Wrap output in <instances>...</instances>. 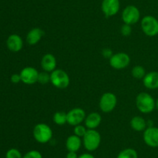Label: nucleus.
<instances>
[{
  "label": "nucleus",
  "instance_id": "1",
  "mask_svg": "<svg viewBox=\"0 0 158 158\" xmlns=\"http://www.w3.org/2000/svg\"><path fill=\"white\" fill-rule=\"evenodd\" d=\"M135 103L137 109L143 114L152 112L155 108V100L148 92L139 93L136 97Z\"/></svg>",
  "mask_w": 158,
  "mask_h": 158
},
{
  "label": "nucleus",
  "instance_id": "2",
  "mask_svg": "<svg viewBox=\"0 0 158 158\" xmlns=\"http://www.w3.org/2000/svg\"><path fill=\"white\" fill-rule=\"evenodd\" d=\"M32 134H33V137L36 142L45 144L49 143L52 139L53 133L49 125L43 123V122H40L34 126Z\"/></svg>",
  "mask_w": 158,
  "mask_h": 158
},
{
  "label": "nucleus",
  "instance_id": "3",
  "mask_svg": "<svg viewBox=\"0 0 158 158\" xmlns=\"http://www.w3.org/2000/svg\"><path fill=\"white\" fill-rule=\"evenodd\" d=\"M82 138L83 147L89 152L97 150L101 143V136L97 129H87Z\"/></svg>",
  "mask_w": 158,
  "mask_h": 158
},
{
  "label": "nucleus",
  "instance_id": "4",
  "mask_svg": "<svg viewBox=\"0 0 158 158\" xmlns=\"http://www.w3.org/2000/svg\"><path fill=\"white\" fill-rule=\"evenodd\" d=\"M50 82L54 87L64 89L69 85L70 78L67 73L62 69H56L50 73Z\"/></svg>",
  "mask_w": 158,
  "mask_h": 158
},
{
  "label": "nucleus",
  "instance_id": "5",
  "mask_svg": "<svg viewBox=\"0 0 158 158\" xmlns=\"http://www.w3.org/2000/svg\"><path fill=\"white\" fill-rule=\"evenodd\" d=\"M141 29L143 33L150 37L158 35V20L153 15H145L141 20Z\"/></svg>",
  "mask_w": 158,
  "mask_h": 158
},
{
  "label": "nucleus",
  "instance_id": "6",
  "mask_svg": "<svg viewBox=\"0 0 158 158\" xmlns=\"http://www.w3.org/2000/svg\"><path fill=\"white\" fill-rule=\"evenodd\" d=\"M117 104V98L112 92H105L100 97L99 106L103 112L109 113L114 111Z\"/></svg>",
  "mask_w": 158,
  "mask_h": 158
},
{
  "label": "nucleus",
  "instance_id": "7",
  "mask_svg": "<svg viewBox=\"0 0 158 158\" xmlns=\"http://www.w3.org/2000/svg\"><path fill=\"white\" fill-rule=\"evenodd\" d=\"M140 12L137 7L133 5H130L124 8L122 12V20L125 24H135L140 20Z\"/></svg>",
  "mask_w": 158,
  "mask_h": 158
},
{
  "label": "nucleus",
  "instance_id": "8",
  "mask_svg": "<svg viewBox=\"0 0 158 158\" xmlns=\"http://www.w3.org/2000/svg\"><path fill=\"white\" fill-rule=\"evenodd\" d=\"M110 65L114 69L122 70L128 67L131 63V57L129 54L124 52H119L114 54L109 59Z\"/></svg>",
  "mask_w": 158,
  "mask_h": 158
},
{
  "label": "nucleus",
  "instance_id": "9",
  "mask_svg": "<svg viewBox=\"0 0 158 158\" xmlns=\"http://www.w3.org/2000/svg\"><path fill=\"white\" fill-rule=\"evenodd\" d=\"M86 112L82 108H73L67 112V123L70 125H80L86 119Z\"/></svg>",
  "mask_w": 158,
  "mask_h": 158
},
{
  "label": "nucleus",
  "instance_id": "10",
  "mask_svg": "<svg viewBox=\"0 0 158 158\" xmlns=\"http://www.w3.org/2000/svg\"><path fill=\"white\" fill-rule=\"evenodd\" d=\"M21 81L26 85H33L38 81L39 71L33 67H26L19 73Z\"/></svg>",
  "mask_w": 158,
  "mask_h": 158
},
{
  "label": "nucleus",
  "instance_id": "11",
  "mask_svg": "<svg viewBox=\"0 0 158 158\" xmlns=\"http://www.w3.org/2000/svg\"><path fill=\"white\" fill-rule=\"evenodd\" d=\"M143 139L145 143L150 147H158V127L149 126L143 131Z\"/></svg>",
  "mask_w": 158,
  "mask_h": 158
},
{
  "label": "nucleus",
  "instance_id": "12",
  "mask_svg": "<svg viewBox=\"0 0 158 158\" xmlns=\"http://www.w3.org/2000/svg\"><path fill=\"white\" fill-rule=\"evenodd\" d=\"M120 8V0H103L101 10L105 16L112 17L119 12Z\"/></svg>",
  "mask_w": 158,
  "mask_h": 158
},
{
  "label": "nucleus",
  "instance_id": "13",
  "mask_svg": "<svg viewBox=\"0 0 158 158\" xmlns=\"http://www.w3.org/2000/svg\"><path fill=\"white\" fill-rule=\"evenodd\" d=\"M6 45L9 50L12 52H19L23 49V40L18 34H12L8 37Z\"/></svg>",
  "mask_w": 158,
  "mask_h": 158
},
{
  "label": "nucleus",
  "instance_id": "14",
  "mask_svg": "<svg viewBox=\"0 0 158 158\" xmlns=\"http://www.w3.org/2000/svg\"><path fill=\"white\" fill-rule=\"evenodd\" d=\"M41 67L46 72L51 73L56 69V58L52 54H46L41 60Z\"/></svg>",
  "mask_w": 158,
  "mask_h": 158
},
{
  "label": "nucleus",
  "instance_id": "15",
  "mask_svg": "<svg viewBox=\"0 0 158 158\" xmlns=\"http://www.w3.org/2000/svg\"><path fill=\"white\" fill-rule=\"evenodd\" d=\"M102 122V116L100 113L91 112L86 116L84 120V125L88 129H96Z\"/></svg>",
  "mask_w": 158,
  "mask_h": 158
},
{
  "label": "nucleus",
  "instance_id": "16",
  "mask_svg": "<svg viewBox=\"0 0 158 158\" xmlns=\"http://www.w3.org/2000/svg\"><path fill=\"white\" fill-rule=\"evenodd\" d=\"M143 84L148 89L154 90L158 88V71H150L143 78Z\"/></svg>",
  "mask_w": 158,
  "mask_h": 158
},
{
  "label": "nucleus",
  "instance_id": "17",
  "mask_svg": "<svg viewBox=\"0 0 158 158\" xmlns=\"http://www.w3.org/2000/svg\"><path fill=\"white\" fill-rule=\"evenodd\" d=\"M44 35V32L40 27L32 28L26 35V42L29 45H35L41 40Z\"/></svg>",
  "mask_w": 158,
  "mask_h": 158
},
{
  "label": "nucleus",
  "instance_id": "18",
  "mask_svg": "<svg viewBox=\"0 0 158 158\" xmlns=\"http://www.w3.org/2000/svg\"><path fill=\"white\" fill-rule=\"evenodd\" d=\"M83 144L81 138L74 135L68 136L66 140V147L68 151L77 152Z\"/></svg>",
  "mask_w": 158,
  "mask_h": 158
},
{
  "label": "nucleus",
  "instance_id": "19",
  "mask_svg": "<svg viewBox=\"0 0 158 158\" xmlns=\"http://www.w3.org/2000/svg\"><path fill=\"white\" fill-rule=\"evenodd\" d=\"M131 126L134 131L137 132H143L148 128V122L141 116H134L131 119Z\"/></svg>",
  "mask_w": 158,
  "mask_h": 158
},
{
  "label": "nucleus",
  "instance_id": "20",
  "mask_svg": "<svg viewBox=\"0 0 158 158\" xmlns=\"http://www.w3.org/2000/svg\"><path fill=\"white\" fill-rule=\"evenodd\" d=\"M52 120L56 125H63L67 123V113L64 112H56L52 116Z\"/></svg>",
  "mask_w": 158,
  "mask_h": 158
},
{
  "label": "nucleus",
  "instance_id": "21",
  "mask_svg": "<svg viewBox=\"0 0 158 158\" xmlns=\"http://www.w3.org/2000/svg\"><path fill=\"white\" fill-rule=\"evenodd\" d=\"M131 74H132V76L135 79H137V80H140V79H142L144 77V76L146 75V70L141 65H136L134 68H132V71H131Z\"/></svg>",
  "mask_w": 158,
  "mask_h": 158
},
{
  "label": "nucleus",
  "instance_id": "22",
  "mask_svg": "<svg viewBox=\"0 0 158 158\" xmlns=\"http://www.w3.org/2000/svg\"><path fill=\"white\" fill-rule=\"evenodd\" d=\"M117 158H138V154L134 149L126 148L118 153Z\"/></svg>",
  "mask_w": 158,
  "mask_h": 158
},
{
  "label": "nucleus",
  "instance_id": "23",
  "mask_svg": "<svg viewBox=\"0 0 158 158\" xmlns=\"http://www.w3.org/2000/svg\"><path fill=\"white\" fill-rule=\"evenodd\" d=\"M50 81V73L46 72V71H42L39 72L38 81L41 85H46Z\"/></svg>",
  "mask_w": 158,
  "mask_h": 158
},
{
  "label": "nucleus",
  "instance_id": "24",
  "mask_svg": "<svg viewBox=\"0 0 158 158\" xmlns=\"http://www.w3.org/2000/svg\"><path fill=\"white\" fill-rule=\"evenodd\" d=\"M88 129L85 126V125H82V124H80V125H77L74 126L73 129V132H74V134L76 136H79V137H83V136L85 135V133H86Z\"/></svg>",
  "mask_w": 158,
  "mask_h": 158
},
{
  "label": "nucleus",
  "instance_id": "25",
  "mask_svg": "<svg viewBox=\"0 0 158 158\" xmlns=\"http://www.w3.org/2000/svg\"><path fill=\"white\" fill-rule=\"evenodd\" d=\"M6 158H23V155L19 150L12 148L6 152Z\"/></svg>",
  "mask_w": 158,
  "mask_h": 158
},
{
  "label": "nucleus",
  "instance_id": "26",
  "mask_svg": "<svg viewBox=\"0 0 158 158\" xmlns=\"http://www.w3.org/2000/svg\"><path fill=\"white\" fill-rule=\"evenodd\" d=\"M23 158H43V155L40 151L35 150H30V151L27 152Z\"/></svg>",
  "mask_w": 158,
  "mask_h": 158
},
{
  "label": "nucleus",
  "instance_id": "27",
  "mask_svg": "<svg viewBox=\"0 0 158 158\" xmlns=\"http://www.w3.org/2000/svg\"><path fill=\"white\" fill-rule=\"evenodd\" d=\"M132 33V27L131 25L128 24H123L120 28V33L123 36V37H129Z\"/></svg>",
  "mask_w": 158,
  "mask_h": 158
},
{
  "label": "nucleus",
  "instance_id": "28",
  "mask_svg": "<svg viewBox=\"0 0 158 158\" xmlns=\"http://www.w3.org/2000/svg\"><path fill=\"white\" fill-rule=\"evenodd\" d=\"M102 54H103V56L105 57V58L110 59L111 57H112V55L114 54H113L112 50H111L110 48H104V49L102 50Z\"/></svg>",
  "mask_w": 158,
  "mask_h": 158
},
{
  "label": "nucleus",
  "instance_id": "29",
  "mask_svg": "<svg viewBox=\"0 0 158 158\" xmlns=\"http://www.w3.org/2000/svg\"><path fill=\"white\" fill-rule=\"evenodd\" d=\"M11 81L14 84H17L21 81V77L19 74H13L11 76Z\"/></svg>",
  "mask_w": 158,
  "mask_h": 158
},
{
  "label": "nucleus",
  "instance_id": "30",
  "mask_svg": "<svg viewBox=\"0 0 158 158\" xmlns=\"http://www.w3.org/2000/svg\"><path fill=\"white\" fill-rule=\"evenodd\" d=\"M78 155H77V152H73V151H69L68 153L66 154V158H78Z\"/></svg>",
  "mask_w": 158,
  "mask_h": 158
},
{
  "label": "nucleus",
  "instance_id": "31",
  "mask_svg": "<svg viewBox=\"0 0 158 158\" xmlns=\"http://www.w3.org/2000/svg\"><path fill=\"white\" fill-rule=\"evenodd\" d=\"M78 158H95L94 157V155H92L91 153H82L81 155L78 156Z\"/></svg>",
  "mask_w": 158,
  "mask_h": 158
},
{
  "label": "nucleus",
  "instance_id": "32",
  "mask_svg": "<svg viewBox=\"0 0 158 158\" xmlns=\"http://www.w3.org/2000/svg\"><path fill=\"white\" fill-rule=\"evenodd\" d=\"M155 108L158 109V99L155 101Z\"/></svg>",
  "mask_w": 158,
  "mask_h": 158
}]
</instances>
